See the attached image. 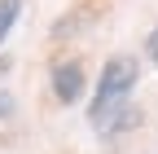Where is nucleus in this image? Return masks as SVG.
Masks as SVG:
<instances>
[{"label":"nucleus","mask_w":158,"mask_h":154,"mask_svg":"<svg viewBox=\"0 0 158 154\" xmlns=\"http://www.w3.org/2000/svg\"><path fill=\"white\" fill-rule=\"evenodd\" d=\"M136 79H141L136 57H127V53L110 57V62L101 66V79H97V97H92V106H88V119L97 123V119H101V114H110L114 106H123L127 92L136 88Z\"/></svg>","instance_id":"f257e3e1"},{"label":"nucleus","mask_w":158,"mask_h":154,"mask_svg":"<svg viewBox=\"0 0 158 154\" xmlns=\"http://www.w3.org/2000/svg\"><path fill=\"white\" fill-rule=\"evenodd\" d=\"M53 97L62 106H75L84 97V66H79L75 57H62V62L53 66Z\"/></svg>","instance_id":"f03ea898"},{"label":"nucleus","mask_w":158,"mask_h":154,"mask_svg":"<svg viewBox=\"0 0 158 154\" xmlns=\"http://www.w3.org/2000/svg\"><path fill=\"white\" fill-rule=\"evenodd\" d=\"M18 13H22V0H0V44H5V35L13 31Z\"/></svg>","instance_id":"7ed1b4c3"},{"label":"nucleus","mask_w":158,"mask_h":154,"mask_svg":"<svg viewBox=\"0 0 158 154\" xmlns=\"http://www.w3.org/2000/svg\"><path fill=\"white\" fill-rule=\"evenodd\" d=\"M13 110H18V101L9 97L5 88H0V119H13Z\"/></svg>","instance_id":"20e7f679"},{"label":"nucleus","mask_w":158,"mask_h":154,"mask_svg":"<svg viewBox=\"0 0 158 154\" xmlns=\"http://www.w3.org/2000/svg\"><path fill=\"white\" fill-rule=\"evenodd\" d=\"M145 57H149V62H154V66H158V31L149 35V40H145Z\"/></svg>","instance_id":"39448f33"}]
</instances>
